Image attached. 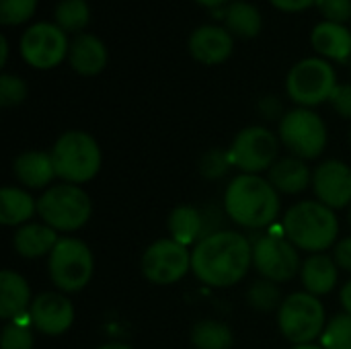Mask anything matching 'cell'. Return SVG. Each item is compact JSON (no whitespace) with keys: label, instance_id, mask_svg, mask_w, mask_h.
I'll return each mask as SVG.
<instances>
[{"label":"cell","instance_id":"obj_1","mask_svg":"<svg viewBox=\"0 0 351 349\" xmlns=\"http://www.w3.org/2000/svg\"><path fill=\"white\" fill-rule=\"evenodd\" d=\"M253 265V245L243 232L220 230L191 249V272L210 288H230L243 282Z\"/></svg>","mask_w":351,"mask_h":349},{"label":"cell","instance_id":"obj_2","mask_svg":"<svg viewBox=\"0 0 351 349\" xmlns=\"http://www.w3.org/2000/svg\"><path fill=\"white\" fill-rule=\"evenodd\" d=\"M280 191L261 175H239L224 191L226 216L249 230H261L280 216Z\"/></svg>","mask_w":351,"mask_h":349},{"label":"cell","instance_id":"obj_3","mask_svg":"<svg viewBox=\"0 0 351 349\" xmlns=\"http://www.w3.org/2000/svg\"><path fill=\"white\" fill-rule=\"evenodd\" d=\"M284 237L300 251L325 253L339 234V220L335 210L319 200H304L294 204L282 220Z\"/></svg>","mask_w":351,"mask_h":349},{"label":"cell","instance_id":"obj_4","mask_svg":"<svg viewBox=\"0 0 351 349\" xmlns=\"http://www.w3.org/2000/svg\"><path fill=\"white\" fill-rule=\"evenodd\" d=\"M58 179L72 185L93 181L103 165V152L99 142L80 130L64 132L49 150Z\"/></svg>","mask_w":351,"mask_h":349},{"label":"cell","instance_id":"obj_5","mask_svg":"<svg viewBox=\"0 0 351 349\" xmlns=\"http://www.w3.org/2000/svg\"><path fill=\"white\" fill-rule=\"evenodd\" d=\"M93 214L88 193L80 185L56 183L49 185L37 200V216L56 232L80 230Z\"/></svg>","mask_w":351,"mask_h":349},{"label":"cell","instance_id":"obj_6","mask_svg":"<svg viewBox=\"0 0 351 349\" xmlns=\"http://www.w3.org/2000/svg\"><path fill=\"white\" fill-rule=\"evenodd\" d=\"M93 272H95L93 253L88 245L80 239L64 237L47 255L49 280L64 294H74L86 288L93 278Z\"/></svg>","mask_w":351,"mask_h":349},{"label":"cell","instance_id":"obj_7","mask_svg":"<svg viewBox=\"0 0 351 349\" xmlns=\"http://www.w3.org/2000/svg\"><path fill=\"white\" fill-rule=\"evenodd\" d=\"M278 327L292 346L315 344L327 327V313L319 296L294 292L284 298L278 311Z\"/></svg>","mask_w":351,"mask_h":349},{"label":"cell","instance_id":"obj_8","mask_svg":"<svg viewBox=\"0 0 351 349\" xmlns=\"http://www.w3.org/2000/svg\"><path fill=\"white\" fill-rule=\"evenodd\" d=\"M327 140V125L313 109L298 107L280 119V142L290 150L292 156L315 160L325 152Z\"/></svg>","mask_w":351,"mask_h":349},{"label":"cell","instance_id":"obj_9","mask_svg":"<svg viewBox=\"0 0 351 349\" xmlns=\"http://www.w3.org/2000/svg\"><path fill=\"white\" fill-rule=\"evenodd\" d=\"M337 86L333 66L323 58H306L292 66L286 78L288 97L300 107H317L331 99Z\"/></svg>","mask_w":351,"mask_h":349},{"label":"cell","instance_id":"obj_10","mask_svg":"<svg viewBox=\"0 0 351 349\" xmlns=\"http://www.w3.org/2000/svg\"><path fill=\"white\" fill-rule=\"evenodd\" d=\"M278 152L280 136H276L263 125H251L241 130L228 148L232 167L247 175H259L263 171H269L280 158Z\"/></svg>","mask_w":351,"mask_h":349},{"label":"cell","instance_id":"obj_11","mask_svg":"<svg viewBox=\"0 0 351 349\" xmlns=\"http://www.w3.org/2000/svg\"><path fill=\"white\" fill-rule=\"evenodd\" d=\"M140 272L154 286H173L191 272V251L173 239L154 241L142 253Z\"/></svg>","mask_w":351,"mask_h":349},{"label":"cell","instance_id":"obj_12","mask_svg":"<svg viewBox=\"0 0 351 349\" xmlns=\"http://www.w3.org/2000/svg\"><path fill=\"white\" fill-rule=\"evenodd\" d=\"M253 245V267L263 280L286 284L300 274V255L298 249L280 234H261Z\"/></svg>","mask_w":351,"mask_h":349},{"label":"cell","instance_id":"obj_13","mask_svg":"<svg viewBox=\"0 0 351 349\" xmlns=\"http://www.w3.org/2000/svg\"><path fill=\"white\" fill-rule=\"evenodd\" d=\"M68 49L70 41L66 31H62L56 23H35L21 37V56L37 70L56 68L64 62Z\"/></svg>","mask_w":351,"mask_h":349},{"label":"cell","instance_id":"obj_14","mask_svg":"<svg viewBox=\"0 0 351 349\" xmlns=\"http://www.w3.org/2000/svg\"><path fill=\"white\" fill-rule=\"evenodd\" d=\"M29 321L35 331L49 337H58L72 327L74 306L64 292H41L31 302Z\"/></svg>","mask_w":351,"mask_h":349},{"label":"cell","instance_id":"obj_15","mask_svg":"<svg viewBox=\"0 0 351 349\" xmlns=\"http://www.w3.org/2000/svg\"><path fill=\"white\" fill-rule=\"evenodd\" d=\"M315 197L331 210L351 206V167L343 160L329 158L313 171Z\"/></svg>","mask_w":351,"mask_h":349},{"label":"cell","instance_id":"obj_16","mask_svg":"<svg viewBox=\"0 0 351 349\" xmlns=\"http://www.w3.org/2000/svg\"><path fill=\"white\" fill-rule=\"evenodd\" d=\"M232 35L226 27L218 25H202L189 37V53L199 64H222L232 53Z\"/></svg>","mask_w":351,"mask_h":349},{"label":"cell","instance_id":"obj_17","mask_svg":"<svg viewBox=\"0 0 351 349\" xmlns=\"http://www.w3.org/2000/svg\"><path fill=\"white\" fill-rule=\"evenodd\" d=\"M12 173L27 189H45L58 177L51 152L45 150L21 152L12 160Z\"/></svg>","mask_w":351,"mask_h":349},{"label":"cell","instance_id":"obj_18","mask_svg":"<svg viewBox=\"0 0 351 349\" xmlns=\"http://www.w3.org/2000/svg\"><path fill=\"white\" fill-rule=\"evenodd\" d=\"M269 183L286 195L302 193L306 187L313 185V171L306 165V160L298 156H282L274 163V167L267 171Z\"/></svg>","mask_w":351,"mask_h":349},{"label":"cell","instance_id":"obj_19","mask_svg":"<svg viewBox=\"0 0 351 349\" xmlns=\"http://www.w3.org/2000/svg\"><path fill=\"white\" fill-rule=\"evenodd\" d=\"M68 62L72 70L80 76H95L107 64V47L99 37L90 33H80L70 41Z\"/></svg>","mask_w":351,"mask_h":349},{"label":"cell","instance_id":"obj_20","mask_svg":"<svg viewBox=\"0 0 351 349\" xmlns=\"http://www.w3.org/2000/svg\"><path fill=\"white\" fill-rule=\"evenodd\" d=\"M31 288L27 280L12 272V269H2L0 274V317L4 321H14L21 319L23 315L29 313L31 309Z\"/></svg>","mask_w":351,"mask_h":349},{"label":"cell","instance_id":"obj_21","mask_svg":"<svg viewBox=\"0 0 351 349\" xmlns=\"http://www.w3.org/2000/svg\"><path fill=\"white\" fill-rule=\"evenodd\" d=\"M300 280H302L304 292L313 296H325L335 290L339 282V267L335 259L329 257L327 253H315L302 263Z\"/></svg>","mask_w":351,"mask_h":349},{"label":"cell","instance_id":"obj_22","mask_svg":"<svg viewBox=\"0 0 351 349\" xmlns=\"http://www.w3.org/2000/svg\"><path fill=\"white\" fill-rule=\"evenodd\" d=\"M58 241H60L58 232L43 222L23 224L12 234V247L25 259H37V257L49 255L53 247L58 245Z\"/></svg>","mask_w":351,"mask_h":349},{"label":"cell","instance_id":"obj_23","mask_svg":"<svg viewBox=\"0 0 351 349\" xmlns=\"http://www.w3.org/2000/svg\"><path fill=\"white\" fill-rule=\"evenodd\" d=\"M313 47L329 60L348 62L351 60V31L341 23L323 21L313 29Z\"/></svg>","mask_w":351,"mask_h":349},{"label":"cell","instance_id":"obj_24","mask_svg":"<svg viewBox=\"0 0 351 349\" xmlns=\"http://www.w3.org/2000/svg\"><path fill=\"white\" fill-rule=\"evenodd\" d=\"M37 214V200L25 189L6 185L0 191V222L4 226H23Z\"/></svg>","mask_w":351,"mask_h":349},{"label":"cell","instance_id":"obj_25","mask_svg":"<svg viewBox=\"0 0 351 349\" xmlns=\"http://www.w3.org/2000/svg\"><path fill=\"white\" fill-rule=\"evenodd\" d=\"M167 228H169V234L173 241L193 249L202 241V234H204L202 210L193 208V206H177L169 214Z\"/></svg>","mask_w":351,"mask_h":349},{"label":"cell","instance_id":"obj_26","mask_svg":"<svg viewBox=\"0 0 351 349\" xmlns=\"http://www.w3.org/2000/svg\"><path fill=\"white\" fill-rule=\"evenodd\" d=\"M222 19H224V27L228 29V33L239 35L243 39L257 37L263 27V16L259 8L251 2H230L224 8Z\"/></svg>","mask_w":351,"mask_h":349},{"label":"cell","instance_id":"obj_27","mask_svg":"<svg viewBox=\"0 0 351 349\" xmlns=\"http://www.w3.org/2000/svg\"><path fill=\"white\" fill-rule=\"evenodd\" d=\"M191 344L195 349H232V329L216 319L197 321L191 329Z\"/></svg>","mask_w":351,"mask_h":349},{"label":"cell","instance_id":"obj_28","mask_svg":"<svg viewBox=\"0 0 351 349\" xmlns=\"http://www.w3.org/2000/svg\"><path fill=\"white\" fill-rule=\"evenodd\" d=\"M245 300L257 313H276V311H280V306L284 302L280 284L263 280V278L249 286Z\"/></svg>","mask_w":351,"mask_h":349},{"label":"cell","instance_id":"obj_29","mask_svg":"<svg viewBox=\"0 0 351 349\" xmlns=\"http://www.w3.org/2000/svg\"><path fill=\"white\" fill-rule=\"evenodd\" d=\"M90 21V8L84 0H62L56 6V25L66 33L82 31Z\"/></svg>","mask_w":351,"mask_h":349},{"label":"cell","instance_id":"obj_30","mask_svg":"<svg viewBox=\"0 0 351 349\" xmlns=\"http://www.w3.org/2000/svg\"><path fill=\"white\" fill-rule=\"evenodd\" d=\"M35 337H33V325L29 321V313L21 319L8 321L2 329L0 337V349H33Z\"/></svg>","mask_w":351,"mask_h":349},{"label":"cell","instance_id":"obj_31","mask_svg":"<svg viewBox=\"0 0 351 349\" xmlns=\"http://www.w3.org/2000/svg\"><path fill=\"white\" fill-rule=\"evenodd\" d=\"M321 346L325 349H351V315H335L327 323L321 335Z\"/></svg>","mask_w":351,"mask_h":349},{"label":"cell","instance_id":"obj_32","mask_svg":"<svg viewBox=\"0 0 351 349\" xmlns=\"http://www.w3.org/2000/svg\"><path fill=\"white\" fill-rule=\"evenodd\" d=\"M228 169H232V163H230V154L228 150L224 148H212L208 150L199 163H197V171L204 179L208 181H216V179H222Z\"/></svg>","mask_w":351,"mask_h":349},{"label":"cell","instance_id":"obj_33","mask_svg":"<svg viewBox=\"0 0 351 349\" xmlns=\"http://www.w3.org/2000/svg\"><path fill=\"white\" fill-rule=\"evenodd\" d=\"M37 8V0H0V23L21 25L27 23Z\"/></svg>","mask_w":351,"mask_h":349},{"label":"cell","instance_id":"obj_34","mask_svg":"<svg viewBox=\"0 0 351 349\" xmlns=\"http://www.w3.org/2000/svg\"><path fill=\"white\" fill-rule=\"evenodd\" d=\"M27 97V84L23 78L4 72L0 76V105L2 107H16Z\"/></svg>","mask_w":351,"mask_h":349},{"label":"cell","instance_id":"obj_35","mask_svg":"<svg viewBox=\"0 0 351 349\" xmlns=\"http://www.w3.org/2000/svg\"><path fill=\"white\" fill-rule=\"evenodd\" d=\"M317 8L331 23H346L351 19V0H317Z\"/></svg>","mask_w":351,"mask_h":349},{"label":"cell","instance_id":"obj_36","mask_svg":"<svg viewBox=\"0 0 351 349\" xmlns=\"http://www.w3.org/2000/svg\"><path fill=\"white\" fill-rule=\"evenodd\" d=\"M202 218H204V234H202V239H206L210 234H216L220 230H226V228H222L224 218H226V210L224 208L208 206V208L202 210Z\"/></svg>","mask_w":351,"mask_h":349},{"label":"cell","instance_id":"obj_37","mask_svg":"<svg viewBox=\"0 0 351 349\" xmlns=\"http://www.w3.org/2000/svg\"><path fill=\"white\" fill-rule=\"evenodd\" d=\"M329 103L341 117L351 119V84H337Z\"/></svg>","mask_w":351,"mask_h":349},{"label":"cell","instance_id":"obj_38","mask_svg":"<svg viewBox=\"0 0 351 349\" xmlns=\"http://www.w3.org/2000/svg\"><path fill=\"white\" fill-rule=\"evenodd\" d=\"M333 259L337 263L339 269L350 272L351 274V237L341 239L335 247H333Z\"/></svg>","mask_w":351,"mask_h":349},{"label":"cell","instance_id":"obj_39","mask_svg":"<svg viewBox=\"0 0 351 349\" xmlns=\"http://www.w3.org/2000/svg\"><path fill=\"white\" fill-rule=\"evenodd\" d=\"M271 4L284 12H300L317 4V0H271Z\"/></svg>","mask_w":351,"mask_h":349},{"label":"cell","instance_id":"obj_40","mask_svg":"<svg viewBox=\"0 0 351 349\" xmlns=\"http://www.w3.org/2000/svg\"><path fill=\"white\" fill-rule=\"evenodd\" d=\"M259 111L267 117V119H276L282 113V103L274 97H267L259 103Z\"/></svg>","mask_w":351,"mask_h":349},{"label":"cell","instance_id":"obj_41","mask_svg":"<svg viewBox=\"0 0 351 349\" xmlns=\"http://www.w3.org/2000/svg\"><path fill=\"white\" fill-rule=\"evenodd\" d=\"M339 302H341V306H343V311L351 315V280L350 282H346V286L341 288V292H339Z\"/></svg>","mask_w":351,"mask_h":349},{"label":"cell","instance_id":"obj_42","mask_svg":"<svg viewBox=\"0 0 351 349\" xmlns=\"http://www.w3.org/2000/svg\"><path fill=\"white\" fill-rule=\"evenodd\" d=\"M0 47H2V56H0V66H6V62H8V41H6V37H4V35L0 37Z\"/></svg>","mask_w":351,"mask_h":349},{"label":"cell","instance_id":"obj_43","mask_svg":"<svg viewBox=\"0 0 351 349\" xmlns=\"http://www.w3.org/2000/svg\"><path fill=\"white\" fill-rule=\"evenodd\" d=\"M195 2L202 4V6H208V8H218V6H222V4H226L230 0H195Z\"/></svg>","mask_w":351,"mask_h":349},{"label":"cell","instance_id":"obj_44","mask_svg":"<svg viewBox=\"0 0 351 349\" xmlns=\"http://www.w3.org/2000/svg\"><path fill=\"white\" fill-rule=\"evenodd\" d=\"M97 349H132L130 346H125V344H119V341H111V344H105V346H101V348Z\"/></svg>","mask_w":351,"mask_h":349},{"label":"cell","instance_id":"obj_45","mask_svg":"<svg viewBox=\"0 0 351 349\" xmlns=\"http://www.w3.org/2000/svg\"><path fill=\"white\" fill-rule=\"evenodd\" d=\"M290 349H325L323 346H317V344H302V346H292Z\"/></svg>","mask_w":351,"mask_h":349},{"label":"cell","instance_id":"obj_46","mask_svg":"<svg viewBox=\"0 0 351 349\" xmlns=\"http://www.w3.org/2000/svg\"><path fill=\"white\" fill-rule=\"evenodd\" d=\"M350 226H351V206H350Z\"/></svg>","mask_w":351,"mask_h":349},{"label":"cell","instance_id":"obj_47","mask_svg":"<svg viewBox=\"0 0 351 349\" xmlns=\"http://www.w3.org/2000/svg\"><path fill=\"white\" fill-rule=\"evenodd\" d=\"M350 142H351V132H350Z\"/></svg>","mask_w":351,"mask_h":349}]
</instances>
